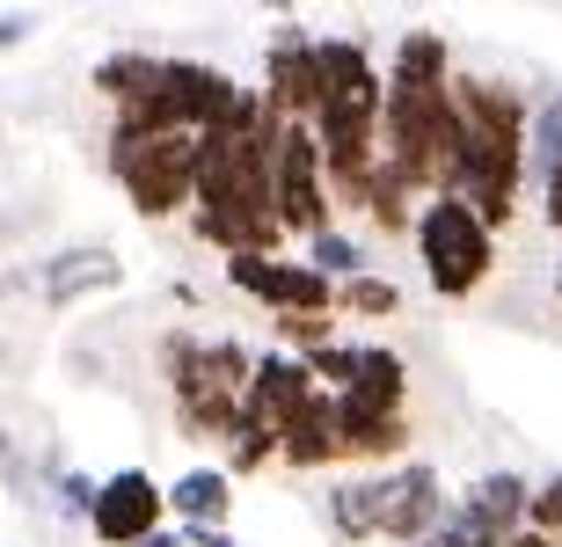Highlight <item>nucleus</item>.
Listing matches in <instances>:
<instances>
[{
    "instance_id": "nucleus-24",
    "label": "nucleus",
    "mask_w": 562,
    "mask_h": 547,
    "mask_svg": "<svg viewBox=\"0 0 562 547\" xmlns=\"http://www.w3.org/2000/svg\"><path fill=\"white\" fill-rule=\"evenodd\" d=\"M533 147H541V175H555V161H562V95L555 103H541V117H533Z\"/></svg>"
},
{
    "instance_id": "nucleus-2",
    "label": "nucleus",
    "mask_w": 562,
    "mask_h": 547,
    "mask_svg": "<svg viewBox=\"0 0 562 547\" xmlns=\"http://www.w3.org/2000/svg\"><path fill=\"white\" fill-rule=\"evenodd\" d=\"M380 66H366V44L322 37L314 44V161H322V190L358 197L366 175L380 169Z\"/></svg>"
},
{
    "instance_id": "nucleus-19",
    "label": "nucleus",
    "mask_w": 562,
    "mask_h": 547,
    "mask_svg": "<svg viewBox=\"0 0 562 547\" xmlns=\"http://www.w3.org/2000/svg\"><path fill=\"white\" fill-rule=\"evenodd\" d=\"M307 271H314V277H344V285H351V277H366V249L322 227V233L307 241Z\"/></svg>"
},
{
    "instance_id": "nucleus-30",
    "label": "nucleus",
    "mask_w": 562,
    "mask_h": 547,
    "mask_svg": "<svg viewBox=\"0 0 562 547\" xmlns=\"http://www.w3.org/2000/svg\"><path fill=\"white\" fill-rule=\"evenodd\" d=\"M8 467H15V445H8V431H0V475H8Z\"/></svg>"
},
{
    "instance_id": "nucleus-6",
    "label": "nucleus",
    "mask_w": 562,
    "mask_h": 547,
    "mask_svg": "<svg viewBox=\"0 0 562 547\" xmlns=\"http://www.w3.org/2000/svg\"><path fill=\"white\" fill-rule=\"evenodd\" d=\"M409 233H417L424 277H431L446 299H468L482 277H490V263H497V241H490V227H482V219L460 205V197H431V205L409 219Z\"/></svg>"
},
{
    "instance_id": "nucleus-21",
    "label": "nucleus",
    "mask_w": 562,
    "mask_h": 547,
    "mask_svg": "<svg viewBox=\"0 0 562 547\" xmlns=\"http://www.w3.org/2000/svg\"><path fill=\"white\" fill-rule=\"evenodd\" d=\"M307 379L314 387H336V395H344V387H351V373H358V351L351 343H322V351H307Z\"/></svg>"
},
{
    "instance_id": "nucleus-25",
    "label": "nucleus",
    "mask_w": 562,
    "mask_h": 547,
    "mask_svg": "<svg viewBox=\"0 0 562 547\" xmlns=\"http://www.w3.org/2000/svg\"><path fill=\"white\" fill-rule=\"evenodd\" d=\"M52 482H59V497L88 518V504H95V482H88V475H74V467H52Z\"/></svg>"
},
{
    "instance_id": "nucleus-1",
    "label": "nucleus",
    "mask_w": 562,
    "mask_h": 547,
    "mask_svg": "<svg viewBox=\"0 0 562 547\" xmlns=\"http://www.w3.org/2000/svg\"><path fill=\"white\" fill-rule=\"evenodd\" d=\"M453 95V117H460V153H453V175H446V197L475 212L482 227L497 233L519 205V161H526V103L519 88L504 81H446Z\"/></svg>"
},
{
    "instance_id": "nucleus-26",
    "label": "nucleus",
    "mask_w": 562,
    "mask_h": 547,
    "mask_svg": "<svg viewBox=\"0 0 562 547\" xmlns=\"http://www.w3.org/2000/svg\"><path fill=\"white\" fill-rule=\"evenodd\" d=\"M30 30H37V15H0V52H15Z\"/></svg>"
},
{
    "instance_id": "nucleus-27",
    "label": "nucleus",
    "mask_w": 562,
    "mask_h": 547,
    "mask_svg": "<svg viewBox=\"0 0 562 547\" xmlns=\"http://www.w3.org/2000/svg\"><path fill=\"white\" fill-rule=\"evenodd\" d=\"M548 219L562 227V161H555V175H548Z\"/></svg>"
},
{
    "instance_id": "nucleus-15",
    "label": "nucleus",
    "mask_w": 562,
    "mask_h": 547,
    "mask_svg": "<svg viewBox=\"0 0 562 547\" xmlns=\"http://www.w3.org/2000/svg\"><path fill=\"white\" fill-rule=\"evenodd\" d=\"M234 482L227 467H190L176 489H161V511H183V526H227Z\"/></svg>"
},
{
    "instance_id": "nucleus-10",
    "label": "nucleus",
    "mask_w": 562,
    "mask_h": 547,
    "mask_svg": "<svg viewBox=\"0 0 562 547\" xmlns=\"http://www.w3.org/2000/svg\"><path fill=\"white\" fill-rule=\"evenodd\" d=\"M88 526L110 547H139L146 533H161V489L139 467H117L110 482H95V504H88Z\"/></svg>"
},
{
    "instance_id": "nucleus-22",
    "label": "nucleus",
    "mask_w": 562,
    "mask_h": 547,
    "mask_svg": "<svg viewBox=\"0 0 562 547\" xmlns=\"http://www.w3.org/2000/svg\"><path fill=\"white\" fill-rule=\"evenodd\" d=\"M336 307H351V315H395L402 307V293L395 285H387V277H351V285H344V293H336Z\"/></svg>"
},
{
    "instance_id": "nucleus-7",
    "label": "nucleus",
    "mask_w": 562,
    "mask_h": 547,
    "mask_svg": "<svg viewBox=\"0 0 562 547\" xmlns=\"http://www.w3.org/2000/svg\"><path fill=\"white\" fill-rule=\"evenodd\" d=\"M110 169L125 183L132 212L168 219L190 205V175H198V132H168V139H110Z\"/></svg>"
},
{
    "instance_id": "nucleus-28",
    "label": "nucleus",
    "mask_w": 562,
    "mask_h": 547,
    "mask_svg": "<svg viewBox=\"0 0 562 547\" xmlns=\"http://www.w3.org/2000/svg\"><path fill=\"white\" fill-rule=\"evenodd\" d=\"M139 547H183V533H146Z\"/></svg>"
},
{
    "instance_id": "nucleus-5",
    "label": "nucleus",
    "mask_w": 562,
    "mask_h": 547,
    "mask_svg": "<svg viewBox=\"0 0 562 547\" xmlns=\"http://www.w3.org/2000/svg\"><path fill=\"white\" fill-rule=\"evenodd\" d=\"M336 438H344V460H387L409 445V423H402V358L395 351H358L351 387L336 395Z\"/></svg>"
},
{
    "instance_id": "nucleus-3",
    "label": "nucleus",
    "mask_w": 562,
    "mask_h": 547,
    "mask_svg": "<svg viewBox=\"0 0 562 547\" xmlns=\"http://www.w3.org/2000/svg\"><path fill=\"white\" fill-rule=\"evenodd\" d=\"M380 169H395L402 190H431L446 197V175H453L460 153V117L446 88H402L380 81Z\"/></svg>"
},
{
    "instance_id": "nucleus-31",
    "label": "nucleus",
    "mask_w": 562,
    "mask_h": 547,
    "mask_svg": "<svg viewBox=\"0 0 562 547\" xmlns=\"http://www.w3.org/2000/svg\"><path fill=\"white\" fill-rule=\"evenodd\" d=\"M555 285H562V277H555Z\"/></svg>"
},
{
    "instance_id": "nucleus-17",
    "label": "nucleus",
    "mask_w": 562,
    "mask_h": 547,
    "mask_svg": "<svg viewBox=\"0 0 562 547\" xmlns=\"http://www.w3.org/2000/svg\"><path fill=\"white\" fill-rule=\"evenodd\" d=\"M387 81H402V88H446L453 73H446V37L438 30H409V37L395 44V73Z\"/></svg>"
},
{
    "instance_id": "nucleus-23",
    "label": "nucleus",
    "mask_w": 562,
    "mask_h": 547,
    "mask_svg": "<svg viewBox=\"0 0 562 547\" xmlns=\"http://www.w3.org/2000/svg\"><path fill=\"white\" fill-rule=\"evenodd\" d=\"M526 518H533L541 540H562V475L548 489H526Z\"/></svg>"
},
{
    "instance_id": "nucleus-11",
    "label": "nucleus",
    "mask_w": 562,
    "mask_h": 547,
    "mask_svg": "<svg viewBox=\"0 0 562 547\" xmlns=\"http://www.w3.org/2000/svg\"><path fill=\"white\" fill-rule=\"evenodd\" d=\"M307 395H314L307 365L285 358V351H271V358L249 365V387H241V423H249V431H263V438L278 445V431L307 409Z\"/></svg>"
},
{
    "instance_id": "nucleus-12",
    "label": "nucleus",
    "mask_w": 562,
    "mask_h": 547,
    "mask_svg": "<svg viewBox=\"0 0 562 547\" xmlns=\"http://www.w3.org/2000/svg\"><path fill=\"white\" fill-rule=\"evenodd\" d=\"M263 103L278 110V117H314V37H300V30H278L271 59H263Z\"/></svg>"
},
{
    "instance_id": "nucleus-13",
    "label": "nucleus",
    "mask_w": 562,
    "mask_h": 547,
    "mask_svg": "<svg viewBox=\"0 0 562 547\" xmlns=\"http://www.w3.org/2000/svg\"><path fill=\"white\" fill-rule=\"evenodd\" d=\"M117 277H125V263H117L103 241H81V249H59L44 263V299H52V307H74V299L110 293Z\"/></svg>"
},
{
    "instance_id": "nucleus-20",
    "label": "nucleus",
    "mask_w": 562,
    "mask_h": 547,
    "mask_svg": "<svg viewBox=\"0 0 562 547\" xmlns=\"http://www.w3.org/2000/svg\"><path fill=\"white\" fill-rule=\"evenodd\" d=\"M512 533H497V526H482L475 511H453V518H438V533L431 540H417V547H504Z\"/></svg>"
},
{
    "instance_id": "nucleus-8",
    "label": "nucleus",
    "mask_w": 562,
    "mask_h": 547,
    "mask_svg": "<svg viewBox=\"0 0 562 547\" xmlns=\"http://www.w3.org/2000/svg\"><path fill=\"white\" fill-rule=\"evenodd\" d=\"M227 277L241 285L249 299H263L278 321H322L336 307V285L314 277L307 263H278V255H234Z\"/></svg>"
},
{
    "instance_id": "nucleus-29",
    "label": "nucleus",
    "mask_w": 562,
    "mask_h": 547,
    "mask_svg": "<svg viewBox=\"0 0 562 547\" xmlns=\"http://www.w3.org/2000/svg\"><path fill=\"white\" fill-rule=\"evenodd\" d=\"M504 547H555V540H541V533H512Z\"/></svg>"
},
{
    "instance_id": "nucleus-16",
    "label": "nucleus",
    "mask_w": 562,
    "mask_h": 547,
    "mask_svg": "<svg viewBox=\"0 0 562 547\" xmlns=\"http://www.w3.org/2000/svg\"><path fill=\"white\" fill-rule=\"evenodd\" d=\"M460 511H475L482 526H497V533H519V518H526V482H519V475H482V482L460 497Z\"/></svg>"
},
{
    "instance_id": "nucleus-4",
    "label": "nucleus",
    "mask_w": 562,
    "mask_h": 547,
    "mask_svg": "<svg viewBox=\"0 0 562 547\" xmlns=\"http://www.w3.org/2000/svg\"><path fill=\"white\" fill-rule=\"evenodd\" d=\"M329 518L344 540H431L446 518V489L431 467H402V475H366V482L329 489Z\"/></svg>"
},
{
    "instance_id": "nucleus-9",
    "label": "nucleus",
    "mask_w": 562,
    "mask_h": 547,
    "mask_svg": "<svg viewBox=\"0 0 562 547\" xmlns=\"http://www.w3.org/2000/svg\"><path fill=\"white\" fill-rule=\"evenodd\" d=\"M271 219H278V233H322L329 227V205H322V161H314V132L307 125H285V139H278Z\"/></svg>"
},
{
    "instance_id": "nucleus-18",
    "label": "nucleus",
    "mask_w": 562,
    "mask_h": 547,
    "mask_svg": "<svg viewBox=\"0 0 562 547\" xmlns=\"http://www.w3.org/2000/svg\"><path fill=\"white\" fill-rule=\"evenodd\" d=\"M358 205L373 212V219H380L387 233L417 219V212H409V190H402V175H395V169H373V175H366V190H358Z\"/></svg>"
},
{
    "instance_id": "nucleus-14",
    "label": "nucleus",
    "mask_w": 562,
    "mask_h": 547,
    "mask_svg": "<svg viewBox=\"0 0 562 547\" xmlns=\"http://www.w3.org/2000/svg\"><path fill=\"white\" fill-rule=\"evenodd\" d=\"M278 460H292V467H329V460H344V438H336V395H322V387H314L307 409L278 431Z\"/></svg>"
}]
</instances>
